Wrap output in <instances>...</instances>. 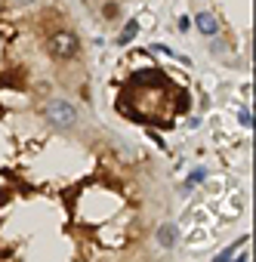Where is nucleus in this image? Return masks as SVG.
<instances>
[{"label": "nucleus", "mask_w": 256, "mask_h": 262, "mask_svg": "<svg viewBox=\"0 0 256 262\" xmlns=\"http://www.w3.org/2000/svg\"><path fill=\"white\" fill-rule=\"evenodd\" d=\"M44 117H46V124L68 130V127L78 124V108H74L68 99H50L46 108H44Z\"/></svg>", "instance_id": "f257e3e1"}, {"label": "nucleus", "mask_w": 256, "mask_h": 262, "mask_svg": "<svg viewBox=\"0 0 256 262\" xmlns=\"http://www.w3.org/2000/svg\"><path fill=\"white\" fill-rule=\"evenodd\" d=\"M50 52H52V59H74L78 52H80V40H78V34L74 31H68V28H59V31H52V37H50Z\"/></svg>", "instance_id": "f03ea898"}, {"label": "nucleus", "mask_w": 256, "mask_h": 262, "mask_svg": "<svg viewBox=\"0 0 256 262\" xmlns=\"http://www.w3.org/2000/svg\"><path fill=\"white\" fill-rule=\"evenodd\" d=\"M194 25H198V31L204 34V37L219 34V22H216V15H210V12H198V15H194Z\"/></svg>", "instance_id": "7ed1b4c3"}, {"label": "nucleus", "mask_w": 256, "mask_h": 262, "mask_svg": "<svg viewBox=\"0 0 256 262\" xmlns=\"http://www.w3.org/2000/svg\"><path fill=\"white\" fill-rule=\"evenodd\" d=\"M158 244L170 250L176 244V225H160V229H158Z\"/></svg>", "instance_id": "20e7f679"}, {"label": "nucleus", "mask_w": 256, "mask_h": 262, "mask_svg": "<svg viewBox=\"0 0 256 262\" xmlns=\"http://www.w3.org/2000/svg\"><path fill=\"white\" fill-rule=\"evenodd\" d=\"M136 34H139V22L133 19V22H126V28L120 31V37H118V43H120V46H126V43H130V40L136 37Z\"/></svg>", "instance_id": "39448f33"}, {"label": "nucleus", "mask_w": 256, "mask_h": 262, "mask_svg": "<svg viewBox=\"0 0 256 262\" xmlns=\"http://www.w3.org/2000/svg\"><path fill=\"white\" fill-rule=\"evenodd\" d=\"M204 179H207V170H200V167H198V170L192 173V176L186 179V185H182V188H194V185H200Z\"/></svg>", "instance_id": "423d86ee"}, {"label": "nucleus", "mask_w": 256, "mask_h": 262, "mask_svg": "<svg viewBox=\"0 0 256 262\" xmlns=\"http://www.w3.org/2000/svg\"><path fill=\"white\" fill-rule=\"evenodd\" d=\"M118 12H120V9H118V3H105V6H102V15H105V19H114Z\"/></svg>", "instance_id": "0eeeda50"}, {"label": "nucleus", "mask_w": 256, "mask_h": 262, "mask_svg": "<svg viewBox=\"0 0 256 262\" xmlns=\"http://www.w3.org/2000/svg\"><path fill=\"white\" fill-rule=\"evenodd\" d=\"M238 120H241V127H253V117H250V111H241V114H238Z\"/></svg>", "instance_id": "6e6552de"}, {"label": "nucleus", "mask_w": 256, "mask_h": 262, "mask_svg": "<svg viewBox=\"0 0 256 262\" xmlns=\"http://www.w3.org/2000/svg\"><path fill=\"white\" fill-rule=\"evenodd\" d=\"M188 28H192V19H188V15H179V31H182V34H186Z\"/></svg>", "instance_id": "1a4fd4ad"}, {"label": "nucleus", "mask_w": 256, "mask_h": 262, "mask_svg": "<svg viewBox=\"0 0 256 262\" xmlns=\"http://www.w3.org/2000/svg\"><path fill=\"white\" fill-rule=\"evenodd\" d=\"M232 253H234V247H228L226 253H219V256H216L213 262H228V259H232Z\"/></svg>", "instance_id": "9d476101"}, {"label": "nucleus", "mask_w": 256, "mask_h": 262, "mask_svg": "<svg viewBox=\"0 0 256 262\" xmlns=\"http://www.w3.org/2000/svg\"><path fill=\"white\" fill-rule=\"evenodd\" d=\"M16 6H31V3H38V0H12Z\"/></svg>", "instance_id": "9b49d317"}, {"label": "nucleus", "mask_w": 256, "mask_h": 262, "mask_svg": "<svg viewBox=\"0 0 256 262\" xmlns=\"http://www.w3.org/2000/svg\"><path fill=\"white\" fill-rule=\"evenodd\" d=\"M238 262H247V256H241V259H238Z\"/></svg>", "instance_id": "f8f14e48"}]
</instances>
